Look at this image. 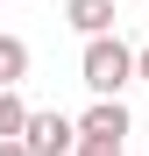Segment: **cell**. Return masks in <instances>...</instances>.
I'll use <instances>...</instances> for the list:
<instances>
[{"instance_id":"6","label":"cell","mask_w":149,"mask_h":156,"mask_svg":"<svg viewBox=\"0 0 149 156\" xmlns=\"http://www.w3.org/2000/svg\"><path fill=\"white\" fill-rule=\"evenodd\" d=\"M21 121H29L21 92H14V85H0V135H21Z\"/></svg>"},{"instance_id":"7","label":"cell","mask_w":149,"mask_h":156,"mask_svg":"<svg viewBox=\"0 0 149 156\" xmlns=\"http://www.w3.org/2000/svg\"><path fill=\"white\" fill-rule=\"evenodd\" d=\"M78 156H121V142H92V135H78Z\"/></svg>"},{"instance_id":"4","label":"cell","mask_w":149,"mask_h":156,"mask_svg":"<svg viewBox=\"0 0 149 156\" xmlns=\"http://www.w3.org/2000/svg\"><path fill=\"white\" fill-rule=\"evenodd\" d=\"M64 21L78 36H107L114 21H121V7H114V0H64Z\"/></svg>"},{"instance_id":"3","label":"cell","mask_w":149,"mask_h":156,"mask_svg":"<svg viewBox=\"0 0 149 156\" xmlns=\"http://www.w3.org/2000/svg\"><path fill=\"white\" fill-rule=\"evenodd\" d=\"M71 128L92 135V142H128V107H121V99H92L85 121H71Z\"/></svg>"},{"instance_id":"5","label":"cell","mask_w":149,"mask_h":156,"mask_svg":"<svg viewBox=\"0 0 149 156\" xmlns=\"http://www.w3.org/2000/svg\"><path fill=\"white\" fill-rule=\"evenodd\" d=\"M21 78H29V43L0 36V85H21Z\"/></svg>"},{"instance_id":"1","label":"cell","mask_w":149,"mask_h":156,"mask_svg":"<svg viewBox=\"0 0 149 156\" xmlns=\"http://www.w3.org/2000/svg\"><path fill=\"white\" fill-rule=\"evenodd\" d=\"M135 78V50L121 43L114 29L107 36H85V57H78V85L92 99H121V85Z\"/></svg>"},{"instance_id":"2","label":"cell","mask_w":149,"mask_h":156,"mask_svg":"<svg viewBox=\"0 0 149 156\" xmlns=\"http://www.w3.org/2000/svg\"><path fill=\"white\" fill-rule=\"evenodd\" d=\"M21 149L29 156H71L78 149V128H71L64 114H29L21 121Z\"/></svg>"},{"instance_id":"8","label":"cell","mask_w":149,"mask_h":156,"mask_svg":"<svg viewBox=\"0 0 149 156\" xmlns=\"http://www.w3.org/2000/svg\"><path fill=\"white\" fill-rule=\"evenodd\" d=\"M0 156H29V149H21V135H0Z\"/></svg>"},{"instance_id":"9","label":"cell","mask_w":149,"mask_h":156,"mask_svg":"<svg viewBox=\"0 0 149 156\" xmlns=\"http://www.w3.org/2000/svg\"><path fill=\"white\" fill-rule=\"evenodd\" d=\"M135 78H142V85H149V43L135 50Z\"/></svg>"}]
</instances>
